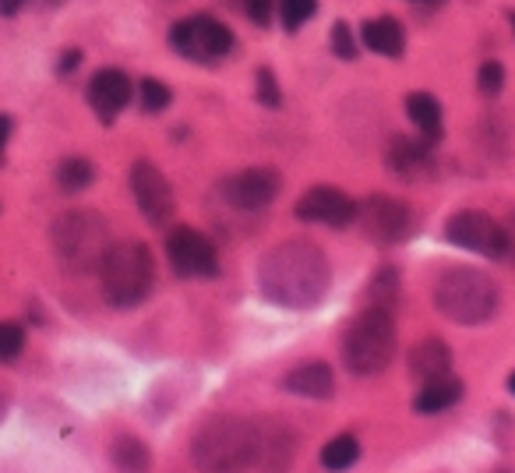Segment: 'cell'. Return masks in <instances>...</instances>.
Returning a JSON list of instances; mask_svg holds the SVG:
<instances>
[{
	"mask_svg": "<svg viewBox=\"0 0 515 473\" xmlns=\"http://www.w3.org/2000/svg\"><path fill=\"white\" fill-rule=\"evenodd\" d=\"M406 364H410V375L420 385L438 382V378L452 375V350L441 339H420L410 350V357H406Z\"/></svg>",
	"mask_w": 515,
	"mask_h": 473,
	"instance_id": "17",
	"label": "cell"
},
{
	"mask_svg": "<svg viewBox=\"0 0 515 473\" xmlns=\"http://www.w3.org/2000/svg\"><path fill=\"white\" fill-rule=\"evenodd\" d=\"M50 244L57 262L64 265L75 276H85V272H99L106 251L113 248L110 226L99 212L92 209H71L64 216L53 219L50 226Z\"/></svg>",
	"mask_w": 515,
	"mask_h": 473,
	"instance_id": "4",
	"label": "cell"
},
{
	"mask_svg": "<svg viewBox=\"0 0 515 473\" xmlns=\"http://www.w3.org/2000/svg\"><path fill=\"white\" fill-rule=\"evenodd\" d=\"M357 459H360V442L353 435H336L332 442H325V449H321V466L329 473L350 470Z\"/></svg>",
	"mask_w": 515,
	"mask_h": 473,
	"instance_id": "23",
	"label": "cell"
},
{
	"mask_svg": "<svg viewBox=\"0 0 515 473\" xmlns=\"http://www.w3.org/2000/svg\"><path fill=\"white\" fill-rule=\"evenodd\" d=\"M367 304H371V308L396 311V304H399V272L392 269V265L378 269V276L367 283Z\"/></svg>",
	"mask_w": 515,
	"mask_h": 473,
	"instance_id": "25",
	"label": "cell"
},
{
	"mask_svg": "<svg viewBox=\"0 0 515 473\" xmlns=\"http://www.w3.org/2000/svg\"><path fill=\"white\" fill-rule=\"evenodd\" d=\"M297 431L283 421H254V466L262 473H286L297 463Z\"/></svg>",
	"mask_w": 515,
	"mask_h": 473,
	"instance_id": "13",
	"label": "cell"
},
{
	"mask_svg": "<svg viewBox=\"0 0 515 473\" xmlns=\"http://www.w3.org/2000/svg\"><path fill=\"white\" fill-rule=\"evenodd\" d=\"M254 96H258L262 106H269V110H279L283 92H279V82L276 75H272V68H258V75H254Z\"/></svg>",
	"mask_w": 515,
	"mask_h": 473,
	"instance_id": "28",
	"label": "cell"
},
{
	"mask_svg": "<svg viewBox=\"0 0 515 473\" xmlns=\"http://www.w3.org/2000/svg\"><path fill=\"white\" fill-rule=\"evenodd\" d=\"M360 39L371 53H381V57H403L406 50V32L396 18H371L360 29Z\"/></svg>",
	"mask_w": 515,
	"mask_h": 473,
	"instance_id": "19",
	"label": "cell"
},
{
	"mask_svg": "<svg viewBox=\"0 0 515 473\" xmlns=\"http://www.w3.org/2000/svg\"><path fill=\"white\" fill-rule=\"evenodd\" d=\"M357 223L374 244H403L413 233V209L392 195H371L357 205Z\"/></svg>",
	"mask_w": 515,
	"mask_h": 473,
	"instance_id": "8",
	"label": "cell"
},
{
	"mask_svg": "<svg viewBox=\"0 0 515 473\" xmlns=\"http://www.w3.org/2000/svg\"><path fill=\"white\" fill-rule=\"evenodd\" d=\"M170 46L184 61L216 64L233 50V32L212 15H191V18H180L170 29Z\"/></svg>",
	"mask_w": 515,
	"mask_h": 473,
	"instance_id": "7",
	"label": "cell"
},
{
	"mask_svg": "<svg viewBox=\"0 0 515 473\" xmlns=\"http://www.w3.org/2000/svg\"><path fill=\"white\" fill-rule=\"evenodd\" d=\"M463 399V382L459 378H438V382L420 385L417 399H413V410L417 413H445L448 406H456Z\"/></svg>",
	"mask_w": 515,
	"mask_h": 473,
	"instance_id": "21",
	"label": "cell"
},
{
	"mask_svg": "<svg viewBox=\"0 0 515 473\" xmlns=\"http://www.w3.org/2000/svg\"><path fill=\"white\" fill-rule=\"evenodd\" d=\"M406 113H410V121L420 128V138L427 145L441 142V103L431 92H410L406 96Z\"/></svg>",
	"mask_w": 515,
	"mask_h": 473,
	"instance_id": "20",
	"label": "cell"
},
{
	"mask_svg": "<svg viewBox=\"0 0 515 473\" xmlns=\"http://www.w3.org/2000/svg\"><path fill=\"white\" fill-rule=\"evenodd\" d=\"M279 8V22H283L286 32H297L307 18L318 11V0H276Z\"/></svg>",
	"mask_w": 515,
	"mask_h": 473,
	"instance_id": "26",
	"label": "cell"
},
{
	"mask_svg": "<svg viewBox=\"0 0 515 473\" xmlns=\"http://www.w3.org/2000/svg\"><path fill=\"white\" fill-rule=\"evenodd\" d=\"M78 61H82V53H78V50H64V61H57V71H60V75H68L71 68H78Z\"/></svg>",
	"mask_w": 515,
	"mask_h": 473,
	"instance_id": "35",
	"label": "cell"
},
{
	"mask_svg": "<svg viewBox=\"0 0 515 473\" xmlns=\"http://www.w3.org/2000/svg\"><path fill=\"white\" fill-rule=\"evenodd\" d=\"M198 473H247L254 466V421L216 413L191 435Z\"/></svg>",
	"mask_w": 515,
	"mask_h": 473,
	"instance_id": "2",
	"label": "cell"
},
{
	"mask_svg": "<svg viewBox=\"0 0 515 473\" xmlns=\"http://www.w3.org/2000/svg\"><path fill=\"white\" fill-rule=\"evenodd\" d=\"M25 0H0V15H18Z\"/></svg>",
	"mask_w": 515,
	"mask_h": 473,
	"instance_id": "36",
	"label": "cell"
},
{
	"mask_svg": "<svg viewBox=\"0 0 515 473\" xmlns=\"http://www.w3.org/2000/svg\"><path fill=\"white\" fill-rule=\"evenodd\" d=\"M110 459L120 473H149L152 470V452L142 438L135 435H120L110 445Z\"/></svg>",
	"mask_w": 515,
	"mask_h": 473,
	"instance_id": "22",
	"label": "cell"
},
{
	"mask_svg": "<svg viewBox=\"0 0 515 473\" xmlns=\"http://www.w3.org/2000/svg\"><path fill=\"white\" fill-rule=\"evenodd\" d=\"M131 195H135V205L152 226H166L177 212V195H173V184L163 177L156 163L149 159H138L131 166Z\"/></svg>",
	"mask_w": 515,
	"mask_h": 473,
	"instance_id": "11",
	"label": "cell"
},
{
	"mask_svg": "<svg viewBox=\"0 0 515 473\" xmlns=\"http://www.w3.org/2000/svg\"><path fill=\"white\" fill-rule=\"evenodd\" d=\"M25 346V329L18 322H0V361H15Z\"/></svg>",
	"mask_w": 515,
	"mask_h": 473,
	"instance_id": "29",
	"label": "cell"
},
{
	"mask_svg": "<svg viewBox=\"0 0 515 473\" xmlns=\"http://www.w3.org/2000/svg\"><path fill=\"white\" fill-rule=\"evenodd\" d=\"M508 392H512V396H515V371H512V375H508Z\"/></svg>",
	"mask_w": 515,
	"mask_h": 473,
	"instance_id": "37",
	"label": "cell"
},
{
	"mask_svg": "<svg viewBox=\"0 0 515 473\" xmlns=\"http://www.w3.org/2000/svg\"><path fill=\"white\" fill-rule=\"evenodd\" d=\"M99 283L110 308L131 311L142 301H149L152 286H156V262L152 251L142 241H120L106 251L99 265Z\"/></svg>",
	"mask_w": 515,
	"mask_h": 473,
	"instance_id": "6",
	"label": "cell"
},
{
	"mask_svg": "<svg viewBox=\"0 0 515 473\" xmlns=\"http://www.w3.org/2000/svg\"><path fill=\"white\" fill-rule=\"evenodd\" d=\"M279 188H283V181H279V173L272 166H251V170L230 173L219 184V195H223L226 205L240 212H262L276 202Z\"/></svg>",
	"mask_w": 515,
	"mask_h": 473,
	"instance_id": "12",
	"label": "cell"
},
{
	"mask_svg": "<svg viewBox=\"0 0 515 473\" xmlns=\"http://www.w3.org/2000/svg\"><path fill=\"white\" fill-rule=\"evenodd\" d=\"M247 8V18H251L254 25H269L272 22V11H276V0H244Z\"/></svg>",
	"mask_w": 515,
	"mask_h": 473,
	"instance_id": "32",
	"label": "cell"
},
{
	"mask_svg": "<svg viewBox=\"0 0 515 473\" xmlns=\"http://www.w3.org/2000/svg\"><path fill=\"white\" fill-rule=\"evenodd\" d=\"M494 473H512V470H494Z\"/></svg>",
	"mask_w": 515,
	"mask_h": 473,
	"instance_id": "40",
	"label": "cell"
},
{
	"mask_svg": "<svg viewBox=\"0 0 515 473\" xmlns=\"http://www.w3.org/2000/svg\"><path fill=\"white\" fill-rule=\"evenodd\" d=\"M4 410H8V396H0V417H4Z\"/></svg>",
	"mask_w": 515,
	"mask_h": 473,
	"instance_id": "38",
	"label": "cell"
},
{
	"mask_svg": "<svg viewBox=\"0 0 515 473\" xmlns=\"http://www.w3.org/2000/svg\"><path fill=\"white\" fill-rule=\"evenodd\" d=\"M127 103H131V78L120 68H103L89 78V106L103 124L117 121Z\"/></svg>",
	"mask_w": 515,
	"mask_h": 473,
	"instance_id": "15",
	"label": "cell"
},
{
	"mask_svg": "<svg viewBox=\"0 0 515 473\" xmlns=\"http://www.w3.org/2000/svg\"><path fill=\"white\" fill-rule=\"evenodd\" d=\"M332 265L311 241H283L258 262V290L265 301L290 311H307L325 301Z\"/></svg>",
	"mask_w": 515,
	"mask_h": 473,
	"instance_id": "1",
	"label": "cell"
},
{
	"mask_svg": "<svg viewBox=\"0 0 515 473\" xmlns=\"http://www.w3.org/2000/svg\"><path fill=\"white\" fill-rule=\"evenodd\" d=\"M293 212L304 223H321V226H332V230H343V226L357 223V202L346 191L329 188V184L307 188Z\"/></svg>",
	"mask_w": 515,
	"mask_h": 473,
	"instance_id": "14",
	"label": "cell"
},
{
	"mask_svg": "<svg viewBox=\"0 0 515 473\" xmlns=\"http://www.w3.org/2000/svg\"><path fill=\"white\" fill-rule=\"evenodd\" d=\"M413 4H438V0H413Z\"/></svg>",
	"mask_w": 515,
	"mask_h": 473,
	"instance_id": "39",
	"label": "cell"
},
{
	"mask_svg": "<svg viewBox=\"0 0 515 473\" xmlns=\"http://www.w3.org/2000/svg\"><path fill=\"white\" fill-rule=\"evenodd\" d=\"M283 389L293 392V396H304V399H329L332 392H336V375H332L329 364L307 361L283 378Z\"/></svg>",
	"mask_w": 515,
	"mask_h": 473,
	"instance_id": "18",
	"label": "cell"
},
{
	"mask_svg": "<svg viewBox=\"0 0 515 473\" xmlns=\"http://www.w3.org/2000/svg\"><path fill=\"white\" fill-rule=\"evenodd\" d=\"M512 29H515V15H512Z\"/></svg>",
	"mask_w": 515,
	"mask_h": 473,
	"instance_id": "41",
	"label": "cell"
},
{
	"mask_svg": "<svg viewBox=\"0 0 515 473\" xmlns=\"http://www.w3.org/2000/svg\"><path fill=\"white\" fill-rule=\"evenodd\" d=\"M445 241L484 258H505V230L487 212L463 209L445 223Z\"/></svg>",
	"mask_w": 515,
	"mask_h": 473,
	"instance_id": "10",
	"label": "cell"
},
{
	"mask_svg": "<svg viewBox=\"0 0 515 473\" xmlns=\"http://www.w3.org/2000/svg\"><path fill=\"white\" fill-rule=\"evenodd\" d=\"M501 230H505V255L515 258V212L508 216V223H501Z\"/></svg>",
	"mask_w": 515,
	"mask_h": 473,
	"instance_id": "34",
	"label": "cell"
},
{
	"mask_svg": "<svg viewBox=\"0 0 515 473\" xmlns=\"http://www.w3.org/2000/svg\"><path fill=\"white\" fill-rule=\"evenodd\" d=\"M166 258L180 279H212L219 272L216 244L191 226H173V233L166 237Z\"/></svg>",
	"mask_w": 515,
	"mask_h": 473,
	"instance_id": "9",
	"label": "cell"
},
{
	"mask_svg": "<svg viewBox=\"0 0 515 473\" xmlns=\"http://www.w3.org/2000/svg\"><path fill=\"white\" fill-rule=\"evenodd\" d=\"M170 99H173V92L166 89L159 78H145V82L138 85V103H142L145 113H163L166 106H170Z\"/></svg>",
	"mask_w": 515,
	"mask_h": 473,
	"instance_id": "27",
	"label": "cell"
},
{
	"mask_svg": "<svg viewBox=\"0 0 515 473\" xmlns=\"http://www.w3.org/2000/svg\"><path fill=\"white\" fill-rule=\"evenodd\" d=\"M477 89L480 96H498V92L505 89V68H501L498 61H484L477 71Z\"/></svg>",
	"mask_w": 515,
	"mask_h": 473,
	"instance_id": "30",
	"label": "cell"
},
{
	"mask_svg": "<svg viewBox=\"0 0 515 473\" xmlns=\"http://www.w3.org/2000/svg\"><path fill=\"white\" fill-rule=\"evenodd\" d=\"M11 128H15V124H11V117H4V113H0V163H4V152H8Z\"/></svg>",
	"mask_w": 515,
	"mask_h": 473,
	"instance_id": "33",
	"label": "cell"
},
{
	"mask_svg": "<svg viewBox=\"0 0 515 473\" xmlns=\"http://www.w3.org/2000/svg\"><path fill=\"white\" fill-rule=\"evenodd\" d=\"M396 361V311L364 304L343 332V364L350 375L374 378Z\"/></svg>",
	"mask_w": 515,
	"mask_h": 473,
	"instance_id": "5",
	"label": "cell"
},
{
	"mask_svg": "<svg viewBox=\"0 0 515 473\" xmlns=\"http://www.w3.org/2000/svg\"><path fill=\"white\" fill-rule=\"evenodd\" d=\"M332 53L343 57V61H357V39H353V32L346 22L332 25Z\"/></svg>",
	"mask_w": 515,
	"mask_h": 473,
	"instance_id": "31",
	"label": "cell"
},
{
	"mask_svg": "<svg viewBox=\"0 0 515 473\" xmlns=\"http://www.w3.org/2000/svg\"><path fill=\"white\" fill-rule=\"evenodd\" d=\"M501 304L498 283L473 265H452L434 283V308L456 325H484Z\"/></svg>",
	"mask_w": 515,
	"mask_h": 473,
	"instance_id": "3",
	"label": "cell"
},
{
	"mask_svg": "<svg viewBox=\"0 0 515 473\" xmlns=\"http://www.w3.org/2000/svg\"><path fill=\"white\" fill-rule=\"evenodd\" d=\"M92 181H96V166H92L89 159L71 156V159H64V163L57 166V184H60V191H68V195L85 191Z\"/></svg>",
	"mask_w": 515,
	"mask_h": 473,
	"instance_id": "24",
	"label": "cell"
},
{
	"mask_svg": "<svg viewBox=\"0 0 515 473\" xmlns=\"http://www.w3.org/2000/svg\"><path fill=\"white\" fill-rule=\"evenodd\" d=\"M389 170L396 173V177H403V181H424V177H431L434 173V159H431V145L424 142V138H392L389 145Z\"/></svg>",
	"mask_w": 515,
	"mask_h": 473,
	"instance_id": "16",
	"label": "cell"
}]
</instances>
